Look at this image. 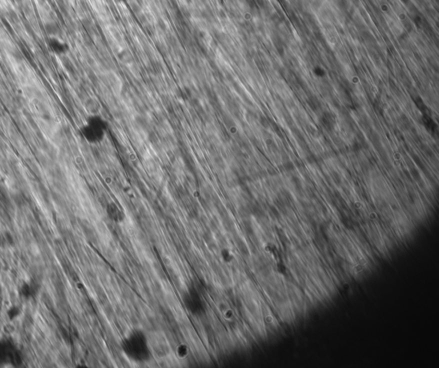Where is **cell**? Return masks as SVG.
I'll return each mask as SVG.
<instances>
[{"label": "cell", "instance_id": "obj_1", "mask_svg": "<svg viewBox=\"0 0 439 368\" xmlns=\"http://www.w3.org/2000/svg\"><path fill=\"white\" fill-rule=\"evenodd\" d=\"M105 130L94 126L93 124H88L87 122L80 129L82 136L90 144H98L102 142L105 136Z\"/></svg>", "mask_w": 439, "mask_h": 368}, {"label": "cell", "instance_id": "obj_2", "mask_svg": "<svg viewBox=\"0 0 439 368\" xmlns=\"http://www.w3.org/2000/svg\"><path fill=\"white\" fill-rule=\"evenodd\" d=\"M48 46L50 49V51L56 55L66 54L69 50L68 44L60 39L58 36L49 37Z\"/></svg>", "mask_w": 439, "mask_h": 368}, {"label": "cell", "instance_id": "obj_4", "mask_svg": "<svg viewBox=\"0 0 439 368\" xmlns=\"http://www.w3.org/2000/svg\"><path fill=\"white\" fill-rule=\"evenodd\" d=\"M58 25L56 24L55 22H50L48 24L46 25V33L48 34L49 37L52 36H58Z\"/></svg>", "mask_w": 439, "mask_h": 368}, {"label": "cell", "instance_id": "obj_3", "mask_svg": "<svg viewBox=\"0 0 439 368\" xmlns=\"http://www.w3.org/2000/svg\"><path fill=\"white\" fill-rule=\"evenodd\" d=\"M108 213L112 220H115V222H120L123 218H122V212L114 202H112L109 206Z\"/></svg>", "mask_w": 439, "mask_h": 368}]
</instances>
